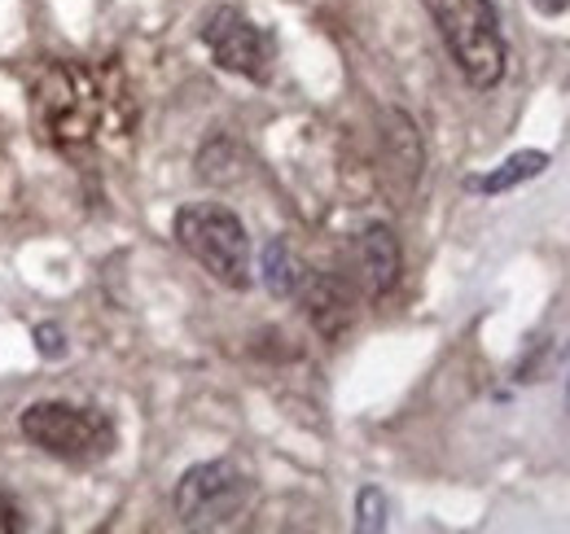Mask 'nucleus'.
Here are the masks:
<instances>
[{"label":"nucleus","mask_w":570,"mask_h":534,"mask_svg":"<svg viewBox=\"0 0 570 534\" xmlns=\"http://www.w3.org/2000/svg\"><path fill=\"white\" fill-rule=\"evenodd\" d=\"M101 123V92L92 75L75 62H58L36 83V128L49 145L67 149L92 140Z\"/></svg>","instance_id":"nucleus-5"},{"label":"nucleus","mask_w":570,"mask_h":534,"mask_svg":"<svg viewBox=\"0 0 570 534\" xmlns=\"http://www.w3.org/2000/svg\"><path fill=\"white\" fill-rule=\"evenodd\" d=\"M180 250L198 267L212 271L224 289H246L250 285V237L237 210L219 201H189L176 210L171 224Z\"/></svg>","instance_id":"nucleus-3"},{"label":"nucleus","mask_w":570,"mask_h":534,"mask_svg":"<svg viewBox=\"0 0 570 534\" xmlns=\"http://www.w3.org/2000/svg\"><path fill=\"white\" fill-rule=\"evenodd\" d=\"M36 350H40L45 359H62V355H67V334H62L58 325H40V329H36Z\"/></svg>","instance_id":"nucleus-12"},{"label":"nucleus","mask_w":570,"mask_h":534,"mask_svg":"<svg viewBox=\"0 0 570 534\" xmlns=\"http://www.w3.org/2000/svg\"><path fill=\"white\" fill-rule=\"evenodd\" d=\"M422 4L465 83L479 92L497 88L504 79V36H500L497 4L492 0H422Z\"/></svg>","instance_id":"nucleus-2"},{"label":"nucleus","mask_w":570,"mask_h":534,"mask_svg":"<svg viewBox=\"0 0 570 534\" xmlns=\"http://www.w3.org/2000/svg\"><path fill=\"white\" fill-rule=\"evenodd\" d=\"M259 271H264V289H268L273 298H294V294H298V285H303V276H307L285 237H273V241L264 246V255H259Z\"/></svg>","instance_id":"nucleus-10"},{"label":"nucleus","mask_w":570,"mask_h":534,"mask_svg":"<svg viewBox=\"0 0 570 534\" xmlns=\"http://www.w3.org/2000/svg\"><path fill=\"white\" fill-rule=\"evenodd\" d=\"M356 531L360 534L386 531V495H382L377 486H360V495H356Z\"/></svg>","instance_id":"nucleus-11"},{"label":"nucleus","mask_w":570,"mask_h":534,"mask_svg":"<svg viewBox=\"0 0 570 534\" xmlns=\"http://www.w3.org/2000/svg\"><path fill=\"white\" fill-rule=\"evenodd\" d=\"M535 4V13H544V18H562L570 9V0H531Z\"/></svg>","instance_id":"nucleus-14"},{"label":"nucleus","mask_w":570,"mask_h":534,"mask_svg":"<svg viewBox=\"0 0 570 534\" xmlns=\"http://www.w3.org/2000/svg\"><path fill=\"white\" fill-rule=\"evenodd\" d=\"M18 429L45 456L67 465H101L119 447V429L101 407H83L67 399H40L18 416Z\"/></svg>","instance_id":"nucleus-1"},{"label":"nucleus","mask_w":570,"mask_h":534,"mask_svg":"<svg viewBox=\"0 0 570 534\" xmlns=\"http://www.w3.org/2000/svg\"><path fill=\"white\" fill-rule=\"evenodd\" d=\"M203 44L215 58V67L228 70V75H242L250 83H264L273 75V62H277V40L259 22H250L237 4H219L207 13Z\"/></svg>","instance_id":"nucleus-6"},{"label":"nucleus","mask_w":570,"mask_h":534,"mask_svg":"<svg viewBox=\"0 0 570 534\" xmlns=\"http://www.w3.org/2000/svg\"><path fill=\"white\" fill-rule=\"evenodd\" d=\"M22 526H27V522H22V508H18V500H13V495L0 486V534H18Z\"/></svg>","instance_id":"nucleus-13"},{"label":"nucleus","mask_w":570,"mask_h":534,"mask_svg":"<svg viewBox=\"0 0 570 534\" xmlns=\"http://www.w3.org/2000/svg\"><path fill=\"white\" fill-rule=\"evenodd\" d=\"M404 276V250L391 224H368L356 237V280L368 298H386Z\"/></svg>","instance_id":"nucleus-8"},{"label":"nucleus","mask_w":570,"mask_h":534,"mask_svg":"<svg viewBox=\"0 0 570 534\" xmlns=\"http://www.w3.org/2000/svg\"><path fill=\"white\" fill-rule=\"evenodd\" d=\"M294 298L303 303L312 329L325 337V342H338V337L352 329V320H356V289L338 271H307Z\"/></svg>","instance_id":"nucleus-7"},{"label":"nucleus","mask_w":570,"mask_h":534,"mask_svg":"<svg viewBox=\"0 0 570 534\" xmlns=\"http://www.w3.org/2000/svg\"><path fill=\"white\" fill-rule=\"evenodd\" d=\"M544 171H549V154H544V149H518V154H509L504 162H497L492 171L465 176V194L500 198V194H509V189H518V185H527V180H535V176H544Z\"/></svg>","instance_id":"nucleus-9"},{"label":"nucleus","mask_w":570,"mask_h":534,"mask_svg":"<svg viewBox=\"0 0 570 534\" xmlns=\"http://www.w3.org/2000/svg\"><path fill=\"white\" fill-rule=\"evenodd\" d=\"M250 495H255V482L237 461H203V465L180 473L171 504H176L180 526H189V531H224L246 513Z\"/></svg>","instance_id":"nucleus-4"}]
</instances>
